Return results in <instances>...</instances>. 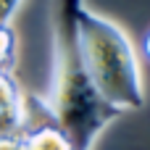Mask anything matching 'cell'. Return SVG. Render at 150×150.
<instances>
[{"instance_id": "6da1fadb", "label": "cell", "mask_w": 150, "mask_h": 150, "mask_svg": "<svg viewBox=\"0 0 150 150\" xmlns=\"http://www.w3.org/2000/svg\"><path fill=\"white\" fill-rule=\"evenodd\" d=\"M84 0H53V82L45 108L74 150H92L108 124L124 116L90 79L76 45V8Z\"/></svg>"}, {"instance_id": "7a4b0ae2", "label": "cell", "mask_w": 150, "mask_h": 150, "mask_svg": "<svg viewBox=\"0 0 150 150\" xmlns=\"http://www.w3.org/2000/svg\"><path fill=\"white\" fill-rule=\"evenodd\" d=\"M74 24L82 63L98 92L121 113L140 111L145 105V84L127 32L116 21L90 11L84 3L76 8Z\"/></svg>"}, {"instance_id": "3957f363", "label": "cell", "mask_w": 150, "mask_h": 150, "mask_svg": "<svg viewBox=\"0 0 150 150\" xmlns=\"http://www.w3.org/2000/svg\"><path fill=\"white\" fill-rule=\"evenodd\" d=\"M24 145L26 150H74L71 142L66 140V134L53 124V119H42V121H29L24 129Z\"/></svg>"}, {"instance_id": "277c9868", "label": "cell", "mask_w": 150, "mask_h": 150, "mask_svg": "<svg viewBox=\"0 0 150 150\" xmlns=\"http://www.w3.org/2000/svg\"><path fill=\"white\" fill-rule=\"evenodd\" d=\"M16 66V34L8 26H0V71H13Z\"/></svg>"}, {"instance_id": "5b68a950", "label": "cell", "mask_w": 150, "mask_h": 150, "mask_svg": "<svg viewBox=\"0 0 150 150\" xmlns=\"http://www.w3.org/2000/svg\"><path fill=\"white\" fill-rule=\"evenodd\" d=\"M21 3H24V0H0V26H8V24H11L13 13L18 11Z\"/></svg>"}, {"instance_id": "8992f818", "label": "cell", "mask_w": 150, "mask_h": 150, "mask_svg": "<svg viewBox=\"0 0 150 150\" xmlns=\"http://www.w3.org/2000/svg\"><path fill=\"white\" fill-rule=\"evenodd\" d=\"M0 150H26L24 134H0Z\"/></svg>"}, {"instance_id": "52a82bcc", "label": "cell", "mask_w": 150, "mask_h": 150, "mask_svg": "<svg viewBox=\"0 0 150 150\" xmlns=\"http://www.w3.org/2000/svg\"><path fill=\"white\" fill-rule=\"evenodd\" d=\"M142 50H145V55L150 58V29H148V34H145V40H142Z\"/></svg>"}]
</instances>
